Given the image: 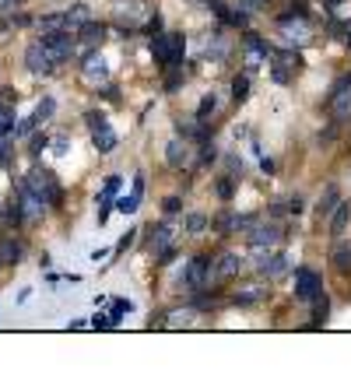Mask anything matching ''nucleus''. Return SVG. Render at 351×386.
Listing matches in <instances>:
<instances>
[{"label":"nucleus","instance_id":"4be33fe9","mask_svg":"<svg viewBox=\"0 0 351 386\" xmlns=\"http://www.w3.org/2000/svg\"><path fill=\"white\" fill-rule=\"evenodd\" d=\"M327 309H330V305H327V295H316V299H312V327H320V323L327 320Z\"/></svg>","mask_w":351,"mask_h":386},{"label":"nucleus","instance_id":"393cba45","mask_svg":"<svg viewBox=\"0 0 351 386\" xmlns=\"http://www.w3.org/2000/svg\"><path fill=\"white\" fill-rule=\"evenodd\" d=\"M169 239H173V232H169L166 225H158V228H155V250L166 253V250H169Z\"/></svg>","mask_w":351,"mask_h":386},{"label":"nucleus","instance_id":"a211bd4d","mask_svg":"<svg viewBox=\"0 0 351 386\" xmlns=\"http://www.w3.org/2000/svg\"><path fill=\"white\" fill-rule=\"evenodd\" d=\"M334 267H337V274H351V243H341L334 250Z\"/></svg>","mask_w":351,"mask_h":386},{"label":"nucleus","instance_id":"7ed1b4c3","mask_svg":"<svg viewBox=\"0 0 351 386\" xmlns=\"http://www.w3.org/2000/svg\"><path fill=\"white\" fill-rule=\"evenodd\" d=\"M39 43L49 49V56L60 64V60H71L74 56V39H71V29H53V32H43V39Z\"/></svg>","mask_w":351,"mask_h":386},{"label":"nucleus","instance_id":"6ab92c4d","mask_svg":"<svg viewBox=\"0 0 351 386\" xmlns=\"http://www.w3.org/2000/svg\"><path fill=\"white\" fill-rule=\"evenodd\" d=\"M285 267H288V257H281V253H278V257L263 260V263H260V274H267V278H278Z\"/></svg>","mask_w":351,"mask_h":386},{"label":"nucleus","instance_id":"412c9836","mask_svg":"<svg viewBox=\"0 0 351 386\" xmlns=\"http://www.w3.org/2000/svg\"><path fill=\"white\" fill-rule=\"evenodd\" d=\"M21 260V243L18 239H7L4 250H0V263H18Z\"/></svg>","mask_w":351,"mask_h":386},{"label":"nucleus","instance_id":"9d476101","mask_svg":"<svg viewBox=\"0 0 351 386\" xmlns=\"http://www.w3.org/2000/svg\"><path fill=\"white\" fill-rule=\"evenodd\" d=\"M239 267H243V260L235 257V253H225V257L218 260V267H215V278H218V281H228V278L239 274Z\"/></svg>","mask_w":351,"mask_h":386},{"label":"nucleus","instance_id":"473e14b6","mask_svg":"<svg viewBox=\"0 0 351 386\" xmlns=\"http://www.w3.org/2000/svg\"><path fill=\"white\" fill-rule=\"evenodd\" d=\"M218 197H221V200H228V197H232V183H228V179H221V183H218Z\"/></svg>","mask_w":351,"mask_h":386},{"label":"nucleus","instance_id":"4468645a","mask_svg":"<svg viewBox=\"0 0 351 386\" xmlns=\"http://www.w3.org/2000/svg\"><path fill=\"white\" fill-rule=\"evenodd\" d=\"M243 43H246V53H250V64H257V60H267V56H270V46L263 43L260 36H246Z\"/></svg>","mask_w":351,"mask_h":386},{"label":"nucleus","instance_id":"f03ea898","mask_svg":"<svg viewBox=\"0 0 351 386\" xmlns=\"http://www.w3.org/2000/svg\"><path fill=\"white\" fill-rule=\"evenodd\" d=\"M183 53H186V39L176 36V32L151 39V56H155V64H162V67H176V64L183 60Z\"/></svg>","mask_w":351,"mask_h":386},{"label":"nucleus","instance_id":"1a4fd4ad","mask_svg":"<svg viewBox=\"0 0 351 386\" xmlns=\"http://www.w3.org/2000/svg\"><path fill=\"white\" fill-rule=\"evenodd\" d=\"M208 270H211V260L208 257H197L190 267H186V285H193V288H200L204 285V278H208Z\"/></svg>","mask_w":351,"mask_h":386},{"label":"nucleus","instance_id":"ea45409f","mask_svg":"<svg viewBox=\"0 0 351 386\" xmlns=\"http://www.w3.org/2000/svg\"><path fill=\"white\" fill-rule=\"evenodd\" d=\"M0 32H4V21H0Z\"/></svg>","mask_w":351,"mask_h":386},{"label":"nucleus","instance_id":"c756f323","mask_svg":"<svg viewBox=\"0 0 351 386\" xmlns=\"http://www.w3.org/2000/svg\"><path fill=\"white\" fill-rule=\"evenodd\" d=\"M123 313H131V302H113V313H109V320H113V323H116V320H120V316H123Z\"/></svg>","mask_w":351,"mask_h":386},{"label":"nucleus","instance_id":"e433bc0d","mask_svg":"<svg viewBox=\"0 0 351 386\" xmlns=\"http://www.w3.org/2000/svg\"><path fill=\"white\" fill-rule=\"evenodd\" d=\"M25 0H0V11H14V7H21Z\"/></svg>","mask_w":351,"mask_h":386},{"label":"nucleus","instance_id":"0eeeda50","mask_svg":"<svg viewBox=\"0 0 351 386\" xmlns=\"http://www.w3.org/2000/svg\"><path fill=\"white\" fill-rule=\"evenodd\" d=\"M323 292V285H320V278L312 274V270H295V299L299 302H312L316 295Z\"/></svg>","mask_w":351,"mask_h":386},{"label":"nucleus","instance_id":"f257e3e1","mask_svg":"<svg viewBox=\"0 0 351 386\" xmlns=\"http://www.w3.org/2000/svg\"><path fill=\"white\" fill-rule=\"evenodd\" d=\"M25 190H32L39 200H43L46 208H60V200H63V193H60V183H56V176L49 169H32L29 172V183H25Z\"/></svg>","mask_w":351,"mask_h":386},{"label":"nucleus","instance_id":"ddd939ff","mask_svg":"<svg viewBox=\"0 0 351 386\" xmlns=\"http://www.w3.org/2000/svg\"><path fill=\"white\" fill-rule=\"evenodd\" d=\"M278 239H281V232H278V228H253V232H250V243H253V250L274 246Z\"/></svg>","mask_w":351,"mask_h":386},{"label":"nucleus","instance_id":"39448f33","mask_svg":"<svg viewBox=\"0 0 351 386\" xmlns=\"http://www.w3.org/2000/svg\"><path fill=\"white\" fill-rule=\"evenodd\" d=\"M330 113H334L337 120H348L351 116V74L337 78V85L330 91Z\"/></svg>","mask_w":351,"mask_h":386},{"label":"nucleus","instance_id":"f704fd0d","mask_svg":"<svg viewBox=\"0 0 351 386\" xmlns=\"http://www.w3.org/2000/svg\"><path fill=\"white\" fill-rule=\"evenodd\" d=\"M133 235H137V232H127V235L120 239V246H116V253H127V246H131V243H133Z\"/></svg>","mask_w":351,"mask_h":386},{"label":"nucleus","instance_id":"7c9ffc66","mask_svg":"<svg viewBox=\"0 0 351 386\" xmlns=\"http://www.w3.org/2000/svg\"><path fill=\"white\" fill-rule=\"evenodd\" d=\"M46 116H53V98H43L36 109V120H46Z\"/></svg>","mask_w":351,"mask_h":386},{"label":"nucleus","instance_id":"72a5a7b5","mask_svg":"<svg viewBox=\"0 0 351 386\" xmlns=\"http://www.w3.org/2000/svg\"><path fill=\"white\" fill-rule=\"evenodd\" d=\"M176 211H183V204H179V197H169L166 200V215H176Z\"/></svg>","mask_w":351,"mask_h":386},{"label":"nucleus","instance_id":"5701e85b","mask_svg":"<svg viewBox=\"0 0 351 386\" xmlns=\"http://www.w3.org/2000/svg\"><path fill=\"white\" fill-rule=\"evenodd\" d=\"M337 208V186H327V193L320 197V215H330Z\"/></svg>","mask_w":351,"mask_h":386},{"label":"nucleus","instance_id":"2eb2a0df","mask_svg":"<svg viewBox=\"0 0 351 386\" xmlns=\"http://www.w3.org/2000/svg\"><path fill=\"white\" fill-rule=\"evenodd\" d=\"M43 200H39V197H36V193H32V190H21V215L25 218H39L43 215Z\"/></svg>","mask_w":351,"mask_h":386},{"label":"nucleus","instance_id":"c9c22d12","mask_svg":"<svg viewBox=\"0 0 351 386\" xmlns=\"http://www.w3.org/2000/svg\"><path fill=\"white\" fill-rule=\"evenodd\" d=\"M91 327H102V330H106V327H113V320H109V316H95Z\"/></svg>","mask_w":351,"mask_h":386},{"label":"nucleus","instance_id":"dca6fc26","mask_svg":"<svg viewBox=\"0 0 351 386\" xmlns=\"http://www.w3.org/2000/svg\"><path fill=\"white\" fill-rule=\"evenodd\" d=\"M78 36H81V39H85V43H102V36H106V25H98V21H91V18H88L85 25H78Z\"/></svg>","mask_w":351,"mask_h":386},{"label":"nucleus","instance_id":"aec40b11","mask_svg":"<svg viewBox=\"0 0 351 386\" xmlns=\"http://www.w3.org/2000/svg\"><path fill=\"white\" fill-rule=\"evenodd\" d=\"M63 18H67V29H78V25H85V21L91 18V14H88V7H85V4H74V7H71V11L63 14Z\"/></svg>","mask_w":351,"mask_h":386},{"label":"nucleus","instance_id":"2f4dec72","mask_svg":"<svg viewBox=\"0 0 351 386\" xmlns=\"http://www.w3.org/2000/svg\"><path fill=\"white\" fill-rule=\"evenodd\" d=\"M36 123H39V120H36V116H29V120H21V127L14 130V133H18V137H25V133H32V127H36Z\"/></svg>","mask_w":351,"mask_h":386},{"label":"nucleus","instance_id":"58836bf2","mask_svg":"<svg viewBox=\"0 0 351 386\" xmlns=\"http://www.w3.org/2000/svg\"><path fill=\"white\" fill-rule=\"evenodd\" d=\"M327 4H337V0H327Z\"/></svg>","mask_w":351,"mask_h":386},{"label":"nucleus","instance_id":"423d86ee","mask_svg":"<svg viewBox=\"0 0 351 386\" xmlns=\"http://www.w3.org/2000/svg\"><path fill=\"white\" fill-rule=\"evenodd\" d=\"M25 67L32 71V74H49L53 67H56V60L49 56V49L43 43H32L25 49Z\"/></svg>","mask_w":351,"mask_h":386},{"label":"nucleus","instance_id":"20e7f679","mask_svg":"<svg viewBox=\"0 0 351 386\" xmlns=\"http://www.w3.org/2000/svg\"><path fill=\"white\" fill-rule=\"evenodd\" d=\"M88 130H91V141H95V148L102 151V155H109L113 148H116V133H113V127L106 123V116L102 113H88Z\"/></svg>","mask_w":351,"mask_h":386},{"label":"nucleus","instance_id":"b1692460","mask_svg":"<svg viewBox=\"0 0 351 386\" xmlns=\"http://www.w3.org/2000/svg\"><path fill=\"white\" fill-rule=\"evenodd\" d=\"M246 95H250V78H246V74H239V78L232 81V98H235V102H243Z\"/></svg>","mask_w":351,"mask_h":386},{"label":"nucleus","instance_id":"f8f14e48","mask_svg":"<svg viewBox=\"0 0 351 386\" xmlns=\"http://www.w3.org/2000/svg\"><path fill=\"white\" fill-rule=\"evenodd\" d=\"M348 218H351V204L337 200V208H334V218H330V235H345V225H348Z\"/></svg>","mask_w":351,"mask_h":386},{"label":"nucleus","instance_id":"f3484780","mask_svg":"<svg viewBox=\"0 0 351 386\" xmlns=\"http://www.w3.org/2000/svg\"><path fill=\"white\" fill-rule=\"evenodd\" d=\"M166 162H169L173 169H179V166L186 162V144H183L179 137H176V141H169V144H166Z\"/></svg>","mask_w":351,"mask_h":386},{"label":"nucleus","instance_id":"9b49d317","mask_svg":"<svg viewBox=\"0 0 351 386\" xmlns=\"http://www.w3.org/2000/svg\"><path fill=\"white\" fill-rule=\"evenodd\" d=\"M141 197H144V176H137V179H133L131 197H123V200H120L116 208H120L123 215H133V211H137V204H141Z\"/></svg>","mask_w":351,"mask_h":386},{"label":"nucleus","instance_id":"a878e982","mask_svg":"<svg viewBox=\"0 0 351 386\" xmlns=\"http://www.w3.org/2000/svg\"><path fill=\"white\" fill-rule=\"evenodd\" d=\"M53 29H67V18H63V14H49V18H43V32H53Z\"/></svg>","mask_w":351,"mask_h":386},{"label":"nucleus","instance_id":"cd10ccee","mask_svg":"<svg viewBox=\"0 0 351 386\" xmlns=\"http://www.w3.org/2000/svg\"><path fill=\"white\" fill-rule=\"evenodd\" d=\"M186 228H190V232H204V228H208V218H204V215H190V218H186Z\"/></svg>","mask_w":351,"mask_h":386},{"label":"nucleus","instance_id":"4c0bfd02","mask_svg":"<svg viewBox=\"0 0 351 386\" xmlns=\"http://www.w3.org/2000/svg\"><path fill=\"white\" fill-rule=\"evenodd\" d=\"M348 46H351V32H348Z\"/></svg>","mask_w":351,"mask_h":386},{"label":"nucleus","instance_id":"6e6552de","mask_svg":"<svg viewBox=\"0 0 351 386\" xmlns=\"http://www.w3.org/2000/svg\"><path fill=\"white\" fill-rule=\"evenodd\" d=\"M81 78H85L88 85H102L106 78H109V71H106V60L98 56V53H91L85 60V67H81Z\"/></svg>","mask_w":351,"mask_h":386},{"label":"nucleus","instance_id":"bb28decb","mask_svg":"<svg viewBox=\"0 0 351 386\" xmlns=\"http://www.w3.org/2000/svg\"><path fill=\"white\" fill-rule=\"evenodd\" d=\"M215 106H218V98H215V95H204V98H200V109H197V116L204 120L208 113H215Z\"/></svg>","mask_w":351,"mask_h":386},{"label":"nucleus","instance_id":"c85d7f7f","mask_svg":"<svg viewBox=\"0 0 351 386\" xmlns=\"http://www.w3.org/2000/svg\"><path fill=\"white\" fill-rule=\"evenodd\" d=\"M183 81H186V71H173V74L166 78V91H176Z\"/></svg>","mask_w":351,"mask_h":386}]
</instances>
